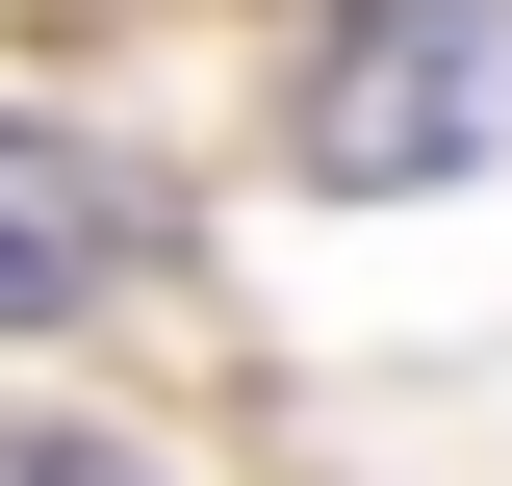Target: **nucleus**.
<instances>
[{
	"label": "nucleus",
	"instance_id": "obj_1",
	"mask_svg": "<svg viewBox=\"0 0 512 486\" xmlns=\"http://www.w3.org/2000/svg\"><path fill=\"white\" fill-rule=\"evenodd\" d=\"M487 103H512V0H333V52L282 77V154L333 205H410L487 154Z\"/></svg>",
	"mask_w": 512,
	"mask_h": 486
},
{
	"label": "nucleus",
	"instance_id": "obj_2",
	"mask_svg": "<svg viewBox=\"0 0 512 486\" xmlns=\"http://www.w3.org/2000/svg\"><path fill=\"white\" fill-rule=\"evenodd\" d=\"M128 256H154V180H128L103 128H26V103H0V333L103 307Z\"/></svg>",
	"mask_w": 512,
	"mask_h": 486
},
{
	"label": "nucleus",
	"instance_id": "obj_3",
	"mask_svg": "<svg viewBox=\"0 0 512 486\" xmlns=\"http://www.w3.org/2000/svg\"><path fill=\"white\" fill-rule=\"evenodd\" d=\"M0 486H128V435H0Z\"/></svg>",
	"mask_w": 512,
	"mask_h": 486
}]
</instances>
